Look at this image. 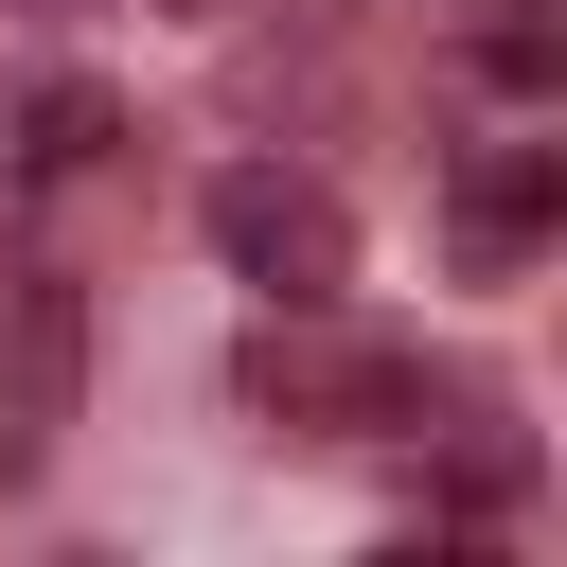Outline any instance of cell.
Instances as JSON below:
<instances>
[{"mask_svg": "<svg viewBox=\"0 0 567 567\" xmlns=\"http://www.w3.org/2000/svg\"><path fill=\"white\" fill-rule=\"evenodd\" d=\"M230 390H248L266 425H319V443H390V425H425V354L372 337V319H337V301H266L248 354H230Z\"/></svg>", "mask_w": 567, "mask_h": 567, "instance_id": "6da1fadb", "label": "cell"}, {"mask_svg": "<svg viewBox=\"0 0 567 567\" xmlns=\"http://www.w3.org/2000/svg\"><path fill=\"white\" fill-rule=\"evenodd\" d=\"M213 248H230L266 301H354V213H337L319 177H284V159H230V177H213Z\"/></svg>", "mask_w": 567, "mask_h": 567, "instance_id": "7a4b0ae2", "label": "cell"}, {"mask_svg": "<svg viewBox=\"0 0 567 567\" xmlns=\"http://www.w3.org/2000/svg\"><path fill=\"white\" fill-rule=\"evenodd\" d=\"M71 408H89V301H71L53 266H18V284H0V496L71 443Z\"/></svg>", "mask_w": 567, "mask_h": 567, "instance_id": "3957f363", "label": "cell"}, {"mask_svg": "<svg viewBox=\"0 0 567 567\" xmlns=\"http://www.w3.org/2000/svg\"><path fill=\"white\" fill-rule=\"evenodd\" d=\"M549 213H567V142H478L461 159V266H532Z\"/></svg>", "mask_w": 567, "mask_h": 567, "instance_id": "277c9868", "label": "cell"}, {"mask_svg": "<svg viewBox=\"0 0 567 567\" xmlns=\"http://www.w3.org/2000/svg\"><path fill=\"white\" fill-rule=\"evenodd\" d=\"M89 142H124V106H106L89 71H18V89H0V177H71Z\"/></svg>", "mask_w": 567, "mask_h": 567, "instance_id": "5b68a950", "label": "cell"}]
</instances>
